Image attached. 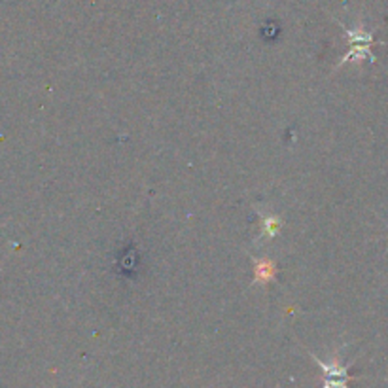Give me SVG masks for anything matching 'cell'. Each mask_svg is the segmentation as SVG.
<instances>
[{"label":"cell","instance_id":"1","mask_svg":"<svg viewBox=\"0 0 388 388\" xmlns=\"http://www.w3.org/2000/svg\"><path fill=\"white\" fill-rule=\"evenodd\" d=\"M309 356L313 358V362L324 373V387L322 388H349V380L352 379V375L349 373V367L352 365L354 360H350L347 365L343 364L341 362V349L333 352L330 362L320 360L315 352H309Z\"/></svg>","mask_w":388,"mask_h":388},{"label":"cell","instance_id":"2","mask_svg":"<svg viewBox=\"0 0 388 388\" xmlns=\"http://www.w3.org/2000/svg\"><path fill=\"white\" fill-rule=\"evenodd\" d=\"M278 267L277 263L269 258H258L254 260V284L267 286L273 280H277Z\"/></svg>","mask_w":388,"mask_h":388},{"label":"cell","instance_id":"3","mask_svg":"<svg viewBox=\"0 0 388 388\" xmlns=\"http://www.w3.org/2000/svg\"><path fill=\"white\" fill-rule=\"evenodd\" d=\"M280 226H282V220L278 218L277 214H262V231H260V239H262V241L275 239L278 231H280Z\"/></svg>","mask_w":388,"mask_h":388},{"label":"cell","instance_id":"4","mask_svg":"<svg viewBox=\"0 0 388 388\" xmlns=\"http://www.w3.org/2000/svg\"><path fill=\"white\" fill-rule=\"evenodd\" d=\"M343 27V25H341ZM345 31V36L349 38V42L352 46H364V48H369L373 44V34L372 32H365L362 29H356V31H350L347 27H343Z\"/></svg>","mask_w":388,"mask_h":388}]
</instances>
